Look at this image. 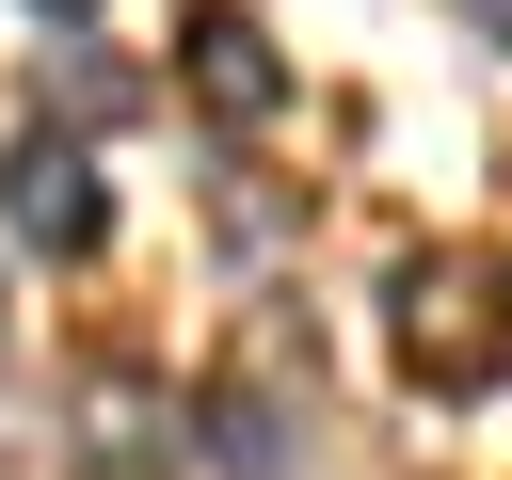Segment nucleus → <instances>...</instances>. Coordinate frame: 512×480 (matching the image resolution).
<instances>
[{
  "label": "nucleus",
  "mask_w": 512,
  "mask_h": 480,
  "mask_svg": "<svg viewBox=\"0 0 512 480\" xmlns=\"http://www.w3.org/2000/svg\"><path fill=\"white\" fill-rule=\"evenodd\" d=\"M96 480H160V400L144 384H96Z\"/></svg>",
  "instance_id": "nucleus-5"
},
{
  "label": "nucleus",
  "mask_w": 512,
  "mask_h": 480,
  "mask_svg": "<svg viewBox=\"0 0 512 480\" xmlns=\"http://www.w3.org/2000/svg\"><path fill=\"white\" fill-rule=\"evenodd\" d=\"M48 16H80V0H48Z\"/></svg>",
  "instance_id": "nucleus-7"
},
{
  "label": "nucleus",
  "mask_w": 512,
  "mask_h": 480,
  "mask_svg": "<svg viewBox=\"0 0 512 480\" xmlns=\"http://www.w3.org/2000/svg\"><path fill=\"white\" fill-rule=\"evenodd\" d=\"M0 208H16L32 256H96L112 240V192H96V144L80 128H16L0 144Z\"/></svg>",
  "instance_id": "nucleus-2"
},
{
  "label": "nucleus",
  "mask_w": 512,
  "mask_h": 480,
  "mask_svg": "<svg viewBox=\"0 0 512 480\" xmlns=\"http://www.w3.org/2000/svg\"><path fill=\"white\" fill-rule=\"evenodd\" d=\"M176 80H192L224 128H272V112H288V48H272L240 0H192V16H176Z\"/></svg>",
  "instance_id": "nucleus-4"
},
{
  "label": "nucleus",
  "mask_w": 512,
  "mask_h": 480,
  "mask_svg": "<svg viewBox=\"0 0 512 480\" xmlns=\"http://www.w3.org/2000/svg\"><path fill=\"white\" fill-rule=\"evenodd\" d=\"M384 336L432 400H496L512 384V256L496 240H416L384 272Z\"/></svg>",
  "instance_id": "nucleus-1"
},
{
  "label": "nucleus",
  "mask_w": 512,
  "mask_h": 480,
  "mask_svg": "<svg viewBox=\"0 0 512 480\" xmlns=\"http://www.w3.org/2000/svg\"><path fill=\"white\" fill-rule=\"evenodd\" d=\"M192 432H208L224 480H288V464H304V448H288V432H304V400H288V336H256V352L192 400Z\"/></svg>",
  "instance_id": "nucleus-3"
},
{
  "label": "nucleus",
  "mask_w": 512,
  "mask_h": 480,
  "mask_svg": "<svg viewBox=\"0 0 512 480\" xmlns=\"http://www.w3.org/2000/svg\"><path fill=\"white\" fill-rule=\"evenodd\" d=\"M464 16H480V32H496V48H512V0H464Z\"/></svg>",
  "instance_id": "nucleus-6"
}]
</instances>
